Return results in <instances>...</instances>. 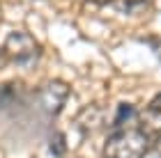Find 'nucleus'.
Instances as JSON below:
<instances>
[{
    "label": "nucleus",
    "instance_id": "10",
    "mask_svg": "<svg viewBox=\"0 0 161 158\" xmlns=\"http://www.w3.org/2000/svg\"><path fill=\"white\" fill-rule=\"evenodd\" d=\"M90 5H97V7H104V5H108V3H113V0H87Z\"/></svg>",
    "mask_w": 161,
    "mask_h": 158
},
{
    "label": "nucleus",
    "instance_id": "6",
    "mask_svg": "<svg viewBox=\"0 0 161 158\" xmlns=\"http://www.w3.org/2000/svg\"><path fill=\"white\" fill-rule=\"evenodd\" d=\"M23 99V87L21 83H7L0 87V108H9Z\"/></svg>",
    "mask_w": 161,
    "mask_h": 158
},
{
    "label": "nucleus",
    "instance_id": "3",
    "mask_svg": "<svg viewBox=\"0 0 161 158\" xmlns=\"http://www.w3.org/2000/svg\"><path fill=\"white\" fill-rule=\"evenodd\" d=\"M67 96H69V85L62 83V80H48L44 87L37 92V99H39V108L48 115H58L67 103Z\"/></svg>",
    "mask_w": 161,
    "mask_h": 158
},
{
    "label": "nucleus",
    "instance_id": "7",
    "mask_svg": "<svg viewBox=\"0 0 161 158\" xmlns=\"http://www.w3.org/2000/svg\"><path fill=\"white\" fill-rule=\"evenodd\" d=\"M138 121V110L129 103H120L118 117H115V126L118 128H134Z\"/></svg>",
    "mask_w": 161,
    "mask_h": 158
},
{
    "label": "nucleus",
    "instance_id": "11",
    "mask_svg": "<svg viewBox=\"0 0 161 158\" xmlns=\"http://www.w3.org/2000/svg\"><path fill=\"white\" fill-rule=\"evenodd\" d=\"M154 154H157V158H161V138L154 140Z\"/></svg>",
    "mask_w": 161,
    "mask_h": 158
},
{
    "label": "nucleus",
    "instance_id": "4",
    "mask_svg": "<svg viewBox=\"0 0 161 158\" xmlns=\"http://www.w3.org/2000/svg\"><path fill=\"white\" fill-rule=\"evenodd\" d=\"M138 126H141L150 138H154V140L161 138V94L143 110V115L138 117Z\"/></svg>",
    "mask_w": 161,
    "mask_h": 158
},
{
    "label": "nucleus",
    "instance_id": "1",
    "mask_svg": "<svg viewBox=\"0 0 161 158\" xmlns=\"http://www.w3.org/2000/svg\"><path fill=\"white\" fill-rule=\"evenodd\" d=\"M150 149V135L141 126L118 128L104 142V158H145Z\"/></svg>",
    "mask_w": 161,
    "mask_h": 158
},
{
    "label": "nucleus",
    "instance_id": "8",
    "mask_svg": "<svg viewBox=\"0 0 161 158\" xmlns=\"http://www.w3.org/2000/svg\"><path fill=\"white\" fill-rule=\"evenodd\" d=\"M147 3H150V0H113L115 9H120V12H124V14H134V12H138V9H143Z\"/></svg>",
    "mask_w": 161,
    "mask_h": 158
},
{
    "label": "nucleus",
    "instance_id": "9",
    "mask_svg": "<svg viewBox=\"0 0 161 158\" xmlns=\"http://www.w3.org/2000/svg\"><path fill=\"white\" fill-rule=\"evenodd\" d=\"M51 154L58 158H62V154H64V138L60 133H53V138H51Z\"/></svg>",
    "mask_w": 161,
    "mask_h": 158
},
{
    "label": "nucleus",
    "instance_id": "2",
    "mask_svg": "<svg viewBox=\"0 0 161 158\" xmlns=\"http://www.w3.org/2000/svg\"><path fill=\"white\" fill-rule=\"evenodd\" d=\"M3 53H5L7 60L12 64H16V67H35V62L42 57V48H39V44L35 41V37L30 32L16 30V32L7 34Z\"/></svg>",
    "mask_w": 161,
    "mask_h": 158
},
{
    "label": "nucleus",
    "instance_id": "5",
    "mask_svg": "<svg viewBox=\"0 0 161 158\" xmlns=\"http://www.w3.org/2000/svg\"><path fill=\"white\" fill-rule=\"evenodd\" d=\"M101 115H104V110L97 105H87L83 112H78V126H83L85 131H94V128L101 126Z\"/></svg>",
    "mask_w": 161,
    "mask_h": 158
},
{
    "label": "nucleus",
    "instance_id": "12",
    "mask_svg": "<svg viewBox=\"0 0 161 158\" xmlns=\"http://www.w3.org/2000/svg\"><path fill=\"white\" fill-rule=\"evenodd\" d=\"M5 62H7V57H5V53H3V48H0V69L5 67Z\"/></svg>",
    "mask_w": 161,
    "mask_h": 158
},
{
    "label": "nucleus",
    "instance_id": "13",
    "mask_svg": "<svg viewBox=\"0 0 161 158\" xmlns=\"http://www.w3.org/2000/svg\"><path fill=\"white\" fill-rule=\"evenodd\" d=\"M67 158H80V156H67Z\"/></svg>",
    "mask_w": 161,
    "mask_h": 158
}]
</instances>
